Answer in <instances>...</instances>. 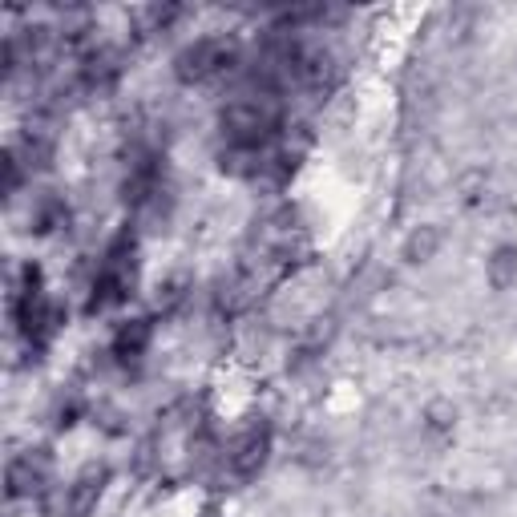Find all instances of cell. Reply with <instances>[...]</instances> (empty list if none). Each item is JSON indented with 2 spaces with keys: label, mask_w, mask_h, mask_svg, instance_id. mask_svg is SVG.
Wrapping results in <instances>:
<instances>
[{
  "label": "cell",
  "mask_w": 517,
  "mask_h": 517,
  "mask_svg": "<svg viewBox=\"0 0 517 517\" xmlns=\"http://www.w3.org/2000/svg\"><path fill=\"white\" fill-rule=\"evenodd\" d=\"M227 61H231V45H227V41H198V45H190V49L178 57V77L202 81V77L219 73Z\"/></svg>",
  "instance_id": "6da1fadb"
},
{
  "label": "cell",
  "mask_w": 517,
  "mask_h": 517,
  "mask_svg": "<svg viewBox=\"0 0 517 517\" xmlns=\"http://www.w3.org/2000/svg\"><path fill=\"white\" fill-rule=\"evenodd\" d=\"M267 445H271L267 429H251V433H247V437L235 445V453H231V469H235L239 477L259 473V465L267 461Z\"/></svg>",
  "instance_id": "7a4b0ae2"
},
{
  "label": "cell",
  "mask_w": 517,
  "mask_h": 517,
  "mask_svg": "<svg viewBox=\"0 0 517 517\" xmlns=\"http://www.w3.org/2000/svg\"><path fill=\"white\" fill-rule=\"evenodd\" d=\"M101 481H106V469H85L77 477V485L69 489V517H85L97 497H101Z\"/></svg>",
  "instance_id": "3957f363"
},
{
  "label": "cell",
  "mask_w": 517,
  "mask_h": 517,
  "mask_svg": "<svg viewBox=\"0 0 517 517\" xmlns=\"http://www.w3.org/2000/svg\"><path fill=\"white\" fill-rule=\"evenodd\" d=\"M146 340H150V324L138 320L134 328H126V332L118 336V352H122V356H138V352L146 348Z\"/></svg>",
  "instance_id": "5b68a950"
},
{
  "label": "cell",
  "mask_w": 517,
  "mask_h": 517,
  "mask_svg": "<svg viewBox=\"0 0 517 517\" xmlns=\"http://www.w3.org/2000/svg\"><path fill=\"white\" fill-rule=\"evenodd\" d=\"M41 481H45V465H33V457H17V461L9 465V493H13V497L33 493Z\"/></svg>",
  "instance_id": "277c9868"
}]
</instances>
